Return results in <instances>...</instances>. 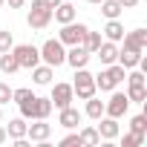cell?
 <instances>
[{"label":"cell","mask_w":147,"mask_h":147,"mask_svg":"<svg viewBox=\"0 0 147 147\" xmlns=\"http://www.w3.org/2000/svg\"><path fill=\"white\" fill-rule=\"evenodd\" d=\"M72 144H81L78 133H69V136H63V138H61V147H72Z\"/></svg>","instance_id":"cell-33"},{"label":"cell","mask_w":147,"mask_h":147,"mask_svg":"<svg viewBox=\"0 0 147 147\" xmlns=\"http://www.w3.org/2000/svg\"><path fill=\"white\" fill-rule=\"evenodd\" d=\"M40 61L49 63L52 69L63 66V61H66V49H63V43H61L58 38H49V40L40 46Z\"/></svg>","instance_id":"cell-3"},{"label":"cell","mask_w":147,"mask_h":147,"mask_svg":"<svg viewBox=\"0 0 147 147\" xmlns=\"http://www.w3.org/2000/svg\"><path fill=\"white\" fill-rule=\"evenodd\" d=\"M78 138H81V144H101V136H98L95 127H84L78 133Z\"/></svg>","instance_id":"cell-27"},{"label":"cell","mask_w":147,"mask_h":147,"mask_svg":"<svg viewBox=\"0 0 147 147\" xmlns=\"http://www.w3.org/2000/svg\"><path fill=\"white\" fill-rule=\"evenodd\" d=\"M52 18L63 26V23H72V20L78 18V9H75V3H72V0H66V3H61V6L52 9Z\"/></svg>","instance_id":"cell-14"},{"label":"cell","mask_w":147,"mask_h":147,"mask_svg":"<svg viewBox=\"0 0 147 147\" xmlns=\"http://www.w3.org/2000/svg\"><path fill=\"white\" fill-rule=\"evenodd\" d=\"M3 6H6V0H0V9H3Z\"/></svg>","instance_id":"cell-39"},{"label":"cell","mask_w":147,"mask_h":147,"mask_svg":"<svg viewBox=\"0 0 147 147\" xmlns=\"http://www.w3.org/2000/svg\"><path fill=\"white\" fill-rule=\"evenodd\" d=\"M95 130H98V136H101L104 141H113V138H118V133H121L118 118H113V115H101L98 124H95Z\"/></svg>","instance_id":"cell-10"},{"label":"cell","mask_w":147,"mask_h":147,"mask_svg":"<svg viewBox=\"0 0 147 147\" xmlns=\"http://www.w3.org/2000/svg\"><path fill=\"white\" fill-rule=\"evenodd\" d=\"M90 3H95V6H98V3H101V0H90Z\"/></svg>","instance_id":"cell-40"},{"label":"cell","mask_w":147,"mask_h":147,"mask_svg":"<svg viewBox=\"0 0 147 147\" xmlns=\"http://www.w3.org/2000/svg\"><path fill=\"white\" fill-rule=\"evenodd\" d=\"M6 141H9V136H6V127L0 124V144H6Z\"/></svg>","instance_id":"cell-36"},{"label":"cell","mask_w":147,"mask_h":147,"mask_svg":"<svg viewBox=\"0 0 147 147\" xmlns=\"http://www.w3.org/2000/svg\"><path fill=\"white\" fill-rule=\"evenodd\" d=\"M124 75H127V69L115 61V63H107L98 75H95V90H101V92H113L121 81H124Z\"/></svg>","instance_id":"cell-1"},{"label":"cell","mask_w":147,"mask_h":147,"mask_svg":"<svg viewBox=\"0 0 147 147\" xmlns=\"http://www.w3.org/2000/svg\"><path fill=\"white\" fill-rule=\"evenodd\" d=\"M138 144H144V136H138V133H127L121 138V147H138Z\"/></svg>","instance_id":"cell-30"},{"label":"cell","mask_w":147,"mask_h":147,"mask_svg":"<svg viewBox=\"0 0 147 147\" xmlns=\"http://www.w3.org/2000/svg\"><path fill=\"white\" fill-rule=\"evenodd\" d=\"M104 38L107 40H113V43H121V38H124V23L115 18V20H107V26H104Z\"/></svg>","instance_id":"cell-19"},{"label":"cell","mask_w":147,"mask_h":147,"mask_svg":"<svg viewBox=\"0 0 147 147\" xmlns=\"http://www.w3.org/2000/svg\"><path fill=\"white\" fill-rule=\"evenodd\" d=\"M6 3H9V9H23L26 0H6Z\"/></svg>","instance_id":"cell-34"},{"label":"cell","mask_w":147,"mask_h":147,"mask_svg":"<svg viewBox=\"0 0 147 147\" xmlns=\"http://www.w3.org/2000/svg\"><path fill=\"white\" fill-rule=\"evenodd\" d=\"M58 113H61V115H58V124H61V127H66V130H75V127L84 121V113H81L78 107H72V104H69V107H63V110H58Z\"/></svg>","instance_id":"cell-12"},{"label":"cell","mask_w":147,"mask_h":147,"mask_svg":"<svg viewBox=\"0 0 147 147\" xmlns=\"http://www.w3.org/2000/svg\"><path fill=\"white\" fill-rule=\"evenodd\" d=\"M72 92H75L81 101H87V98H92L98 90H95V75L87 69V66H81V69H75V81H72Z\"/></svg>","instance_id":"cell-2"},{"label":"cell","mask_w":147,"mask_h":147,"mask_svg":"<svg viewBox=\"0 0 147 147\" xmlns=\"http://www.w3.org/2000/svg\"><path fill=\"white\" fill-rule=\"evenodd\" d=\"M90 58H92V55L78 43V46H69V52H66V61H63V63H69L72 69H81V66H87V63H90Z\"/></svg>","instance_id":"cell-13"},{"label":"cell","mask_w":147,"mask_h":147,"mask_svg":"<svg viewBox=\"0 0 147 147\" xmlns=\"http://www.w3.org/2000/svg\"><path fill=\"white\" fill-rule=\"evenodd\" d=\"M81 46H84V49H87L90 55H95V49L101 46V32H92V29H87V35H84Z\"/></svg>","instance_id":"cell-23"},{"label":"cell","mask_w":147,"mask_h":147,"mask_svg":"<svg viewBox=\"0 0 147 147\" xmlns=\"http://www.w3.org/2000/svg\"><path fill=\"white\" fill-rule=\"evenodd\" d=\"M49 136H52V124H46V118H32V124L26 127L29 141H46Z\"/></svg>","instance_id":"cell-11"},{"label":"cell","mask_w":147,"mask_h":147,"mask_svg":"<svg viewBox=\"0 0 147 147\" xmlns=\"http://www.w3.org/2000/svg\"><path fill=\"white\" fill-rule=\"evenodd\" d=\"M26 23H29L32 29H46V26L52 23V9L43 3V0H32V9H29V15H26Z\"/></svg>","instance_id":"cell-4"},{"label":"cell","mask_w":147,"mask_h":147,"mask_svg":"<svg viewBox=\"0 0 147 147\" xmlns=\"http://www.w3.org/2000/svg\"><path fill=\"white\" fill-rule=\"evenodd\" d=\"M84 115H87V118H92V121H98V118L104 115V101H101V98H95V95H92V98H87Z\"/></svg>","instance_id":"cell-20"},{"label":"cell","mask_w":147,"mask_h":147,"mask_svg":"<svg viewBox=\"0 0 147 147\" xmlns=\"http://www.w3.org/2000/svg\"><path fill=\"white\" fill-rule=\"evenodd\" d=\"M9 101H12V87L0 81V104H9Z\"/></svg>","instance_id":"cell-32"},{"label":"cell","mask_w":147,"mask_h":147,"mask_svg":"<svg viewBox=\"0 0 147 147\" xmlns=\"http://www.w3.org/2000/svg\"><path fill=\"white\" fill-rule=\"evenodd\" d=\"M127 87H144L147 84V78H144V72L141 69H127Z\"/></svg>","instance_id":"cell-28"},{"label":"cell","mask_w":147,"mask_h":147,"mask_svg":"<svg viewBox=\"0 0 147 147\" xmlns=\"http://www.w3.org/2000/svg\"><path fill=\"white\" fill-rule=\"evenodd\" d=\"M87 23H78V20H72V23H63L61 26V32H58V40L63 43V46H78L81 40H84V35H87Z\"/></svg>","instance_id":"cell-5"},{"label":"cell","mask_w":147,"mask_h":147,"mask_svg":"<svg viewBox=\"0 0 147 147\" xmlns=\"http://www.w3.org/2000/svg\"><path fill=\"white\" fill-rule=\"evenodd\" d=\"M121 3V9H133V6H138V0H118Z\"/></svg>","instance_id":"cell-35"},{"label":"cell","mask_w":147,"mask_h":147,"mask_svg":"<svg viewBox=\"0 0 147 147\" xmlns=\"http://www.w3.org/2000/svg\"><path fill=\"white\" fill-rule=\"evenodd\" d=\"M32 95H35V92H32L29 87H20V90H12V101H15V104H23V101H26V98H32Z\"/></svg>","instance_id":"cell-29"},{"label":"cell","mask_w":147,"mask_h":147,"mask_svg":"<svg viewBox=\"0 0 147 147\" xmlns=\"http://www.w3.org/2000/svg\"><path fill=\"white\" fill-rule=\"evenodd\" d=\"M95 55H98V61L107 66V63H115L118 61V43H113V40H101V46L95 49Z\"/></svg>","instance_id":"cell-15"},{"label":"cell","mask_w":147,"mask_h":147,"mask_svg":"<svg viewBox=\"0 0 147 147\" xmlns=\"http://www.w3.org/2000/svg\"><path fill=\"white\" fill-rule=\"evenodd\" d=\"M49 101H52V107H58V110L69 107L72 101H75L72 84H55V87H52V95H49Z\"/></svg>","instance_id":"cell-8"},{"label":"cell","mask_w":147,"mask_h":147,"mask_svg":"<svg viewBox=\"0 0 147 147\" xmlns=\"http://www.w3.org/2000/svg\"><path fill=\"white\" fill-rule=\"evenodd\" d=\"M43 3H46L49 9H55V6H61V3H63V0H43Z\"/></svg>","instance_id":"cell-37"},{"label":"cell","mask_w":147,"mask_h":147,"mask_svg":"<svg viewBox=\"0 0 147 147\" xmlns=\"http://www.w3.org/2000/svg\"><path fill=\"white\" fill-rule=\"evenodd\" d=\"M127 98H130V104H144L147 101V87H127Z\"/></svg>","instance_id":"cell-25"},{"label":"cell","mask_w":147,"mask_h":147,"mask_svg":"<svg viewBox=\"0 0 147 147\" xmlns=\"http://www.w3.org/2000/svg\"><path fill=\"white\" fill-rule=\"evenodd\" d=\"M138 58H141V52H133V49H118V63H121L124 69H136V66H138Z\"/></svg>","instance_id":"cell-22"},{"label":"cell","mask_w":147,"mask_h":147,"mask_svg":"<svg viewBox=\"0 0 147 147\" xmlns=\"http://www.w3.org/2000/svg\"><path fill=\"white\" fill-rule=\"evenodd\" d=\"M12 46H15V38H12L9 29H3V32H0V52H9Z\"/></svg>","instance_id":"cell-31"},{"label":"cell","mask_w":147,"mask_h":147,"mask_svg":"<svg viewBox=\"0 0 147 147\" xmlns=\"http://www.w3.org/2000/svg\"><path fill=\"white\" fill-rule=\"evenodd\" d=\"M130 133H138V136H147V115H133L130 118Z\"/></svg>","instance_id":"cell-26"},{"label":"cell","mask_w":147,"mask_h":147,"mask_svg":"<svg viewBox=\"0 0 147 147\" xmlns=\"http://www.w3.org/2000/svg\"><path fill=\"white\" fill-rule=\"evenodd\" d=\"M98 6H101V15H104L107 20H115V18H121V12H124L118 0H101Z\"/></svg>","instance_id":"cell-21"},{"label":"cell","mask_w":147,"mask_h":147,"mask_svg":"<svg viewBox=\"0 0 147 147\" xmlns=\"http://www.w3.org/2000/svg\"><path fill=\"white\" fill-rule=\"evenodd\" d=\"M12 52H15V58H18L20 69H32V66H38V63H40V49H38L35 43H20V46H12Z\"/></svg>","instance_id":"cell-6"},{"label":"cell","mask_w":147,"mask_h":147,"mask_svg":"<svg viewBox=\"0 0 147 147\" xmlns=\"http://www.w3.org/2000/svg\"><path fill=\"white\" fill-rule=\"evenodd\" d=\"M121 43H124V49L144 52V49H147V29H133V32H124Z\"/></svg>","instance_id":"cell-9"},{"label":"cell","mask_w":147,"mask_h":147,"mask_svg":"<svg viewBox=\"0 0 147 147\" xmlns=\"http://www.w3.org/2000/svg\"><path fill=\"white\" fill-rule=\"evenodd\" d=\"M52 101L49 98H40V95H35V118H49L52 115Z\"/></svg>","instance_id":"cell-24"},{"label":"cell","mask_w":147,"mask_h":147,"mask_svg":"<svg viewBox=\"0 0 147 147\" xmlns=\"http://www.w3.org/2000/svg\"><path fill=\"white\" fill-rule=\"evenodd\" d=\"M0 121H3V104H0Z\"/></svg>","instance_id":"cell-38"},{"label":"cell","mask_w":147,"mask_h":147,"mask_svg":"<svg viewBox=\"0 0 147 147\" xmlns=\"http://www.w3.org/2000/svg\"><path fill=\"white\" fill-rule=\"evenodd\" d=\"M18 69H20V63H18V58H15L12 49L9 52H0V72H3V75H15Z\"/></svg>","instance_id":"cell-18"},{"label":"cell","mask_w":147,"mask_h":147,"mask_svg":"<svg viewBox=\"0 0 147 147\" xmlns=\"http://www.w3.org/2000/svg\"><path fill=\"white\" fill-rule=\"evenodd\" d=\"M127 110H130V98H127V92H115V90H113L110 101H104V115L124 118V115H127Z\"/></svg>","instance_id":"cell-7"},{"label":"cell","mask_w":147,"mask_h":147,"mask_svg":"<svg viewBox=\"0 0 147 147\" xmlns=\"http://www.w3.org/2000/svg\"><path fill=\"white\" fill-rule=\"evenodd\" d=\"M32 78H35L38 87H46V84H52V78H55V69H52L49 63H38V66H32Z\"/></svg>","instance_id":"cell-16"},{"label":"cell","mask_w":147,"mask_h":147,"mask_svg":"<svg viewBox=\"0 0 147 147\" xmlns=\"http://www.w3.org/2000/svg\"><path fill=\"white\" fill-rule=\"evenodd\" d=\"M26 127H29V124H26V118H23V115H20V118H12V121L6 124V136H9L12 141L26 138Z\"/></svg>","instance_id":"cell-17"}]
</instances>
